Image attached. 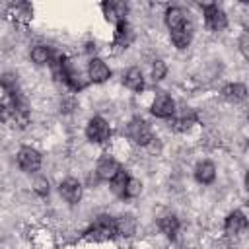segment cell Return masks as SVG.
I'll list each match as a JSON object with an SVG mask.
<instances>
[{
    "label": "cell",
    "instance_id": "obj_16",
    "mask_svg": "<svg viewBox=\"0 0 249 249\" xmlns=\"http://www.w3.org/2000/svg\"><path fill=\"white\" fill-rule=\"evenodd\" d=\"M158 226H160V230H161L167 237H175V233H177V230H179V222H177V218H175L173 214H163V216L158 220Z\"/></svg>",
    "mask_w": 249,
    "mask_h": 249
},
{
    "label": "cell",
    "instance_id": "obj_6",
    "mask_svg": "<svg viewBox=\"0 0 249 249\" xmlns=\"http://www.w3.org/2000/svg\"><path fill=\"white\" fill-rule=\"evenodd\" d=\"M152 113L156 117H161V119L171 117L175 113V101L167 93H160V95H156V99L152 103Z\"/></svg>",
    "mask_w": 249,
    "mask_h": 249
},
{
    "label": "cell",
    "instance_id": "obj_26",
    "mask_svg": "<svg viewBox=\"0 0 249 249\" xmlns=\"http://www.w3.org/2000/svg\"><path fill=\"white\" fill-rule=\"evenodd\" d=\"M247 41H249V35H247V33H243V35H241V43H239V45H241V51H243V54H245V56H249V51H247Z\"/></svg>",
    "mask_w": 249,
    "mask_h": 249
},
{
    "label": "cell",
    "instance_id": "obj_19",
    "mask_svg": "<svg viewBox=\"0 0 249 249\" xmlns=\"http://www.w3.org/2000/svg\"><path fill=\"white\" fill-rule=\"evenodd\" d=\"M31 60L35 64H47V62H51V51H49V47H45V45L33 47L31 49Z\"/></svg>",
    "mask_w": 249,
    "mask_h": 249
},
{
    "label": "cell",
    "instance_id": "obj_24",
    "mask_svg": "<svg viewBox=\"0 0 249 249\" xmlns=\"http://www.w3.org/2000/svg\"><path fill=\"white\" fill-rule=\"evenodd\" d=\"M35 191H37L39 195H47V193H49V181H47L45 177L35 179Z\"/></svg>",
    "mask_w": 249,
    "mask_h": 249
},
{
    "label": "cell",
    "instance_id": "obj_13",
    "mask_svg": "<svg viewBox=\"0 0 249 249\" xmlns=\"http://www.w3.org/2000/svg\"><path fill=\"white\" fill-rule=\"evenodd\" d=\"M165 23H167V27H169L171 31L183 27V25L187 23V19H185V12H183L181 8H169V10L165 12Z\"/></svg>",
    "mask_w": 249,
    "mask_h": 249
},
{
    "label": "cell",
    "instance_id": "obj_8",
    "mask_svg": "<svg viewBox=\"0 0 249 249\" xmlns=\"http://www.w3.org/2000/svg\"><path fill=\"white\" fill-rule=\"evenodd\" d=\"M119 171H121L119 163H117L113 158H109V156L101 158V160L97 161V167H95L97 177H99V179H103V181H111Z\"/></svg>",
    "mask_w": 249,
    "mask_h": 249
},
{
    "label": "cell",
    "instance_id": "obj_12",
    "mask_svg": "<svg viewBox=\"0 0 249 249\" xmlns=\"http://www.w3.org/2000/svg\"><path fill=\"white\" fill-rule=\"evenodd\" d=\"M195 177H196V181L202 183V185L212 183L214 177H216V167H214V163H212V161H202V163H198L196 169H195Z\"/></svg>",
    "mask_w": 249,
    "mask_h": 249
},
{
    "label": "cell",
    "instance_id": "obj_14",
    "mask_svg": "<svg viewBox=\"0 0 249 249\" xmlns=\"http://www.w3.org/2000/svg\"><path fill=\"white\" fill-rule=\"evenodd\" d=\"M171 41L175 43L177 49H187L189 43H191V25L185 23L183 27L173 29V31H171Z\"/></svg>",
    "mask_w": 249,
    "mask_h": 249
},
{
    "label": "cell",
    "instance_id": "obj_9",
    "mask_svg": "<svg viewBox=\"0 0 249 249\" xmlns=\"http://www.w3.org/2000/svg\"><path fill=\"white\" fill-rule=\"evenodd\" d=\"M88 72H89V80L95 82V84H101V82H105L111 76L109 66L101 58H91L89 60V66H88Z\"/></svg>",
    "mask_w": 249,
    "mask_h": 249
},
{
    "label": "cell",
    "instance_id": "obj_7",
    "mask_svg": "<svg viewBox=\"0 0 249 249\" xmlns=\"http://www.w3.org/2000/svg\"><path fill=\"white\" fill-rule=\"evenodd\" d=\"M204 16H206L208 27L214 31H222L228 25V18L218 6H204Z\"/></svg>",
    "mask_w": 249,
    "mask_h": 249
},
{
    "label": "cell",
    "instance_id": "obj_15",
    "mask_svg": "<svg viewBox=\"0 0 249 249\" xmlns=\"http://www.w3.org/2000/svg\"><path fill=\"white\" fill-rule=\"evenodd\" d=\"M124 86L130 88V89H134V91H140L144 88V78H142L140 68L132 66V68L126 70V74H124Z\"/></svg>",
    "mask_w": 249,
    "mask_h": 249
},
{
    "label": "cell",
    "instance_id": "obj_20",
    "mask_svg": "<svg viewBox=\"0 0 249 249\" xmlns=\"http://www.w3.org/2000/svg\"><path fill=\"white\" fill-rule=\"evenodd\" d=\"M224 93H226V97H228V99L241 101V99L245 97L247 89H245V86H243V84H230V86L224 89Z\"/></svg>",
    "mask_w": 249,
    "mask_h": 249
},
{
    "label": "cell",
    "instance_id": "obj_25",
    "mask_svg": "<svg viewBox=\"0 0 249 249\" xmlns=\"http://www.w3.org/2000/svg\"><path fill=\"white\" fill-rule=\"evenodd\" d=\"M0 82H2V86H4L6 89L14 91V88H16V76H14V74H6V76H2Z\"/></svg>",
    "mask_w": 249,
    "mask_h": 249
},
{
    "label": "cell",
    "instance_id": "obj_22",
    "mask_svg": "<svg viewBox=\"0 0 249 249\" xmlns=\"http://www.w3.org/2000/svg\"><path fill=\"white\" fill-rule=\"evenodd\" d=\"M165 72H167L165 62H163V60H156L154 66H152V78H154V80H161V78L165 76Z\"/></svg>",
    "mask_w": 249,
    "mask_h": 249
},
{
    "label": "cell",
    "instance_id": "obj_5",
    "mask_svg": "<svg viewBox=\"0 0 249 249\" xmlns=\"http://www.w3.org/2000/svg\"><path fill=\"white\" fill-rule=\"evenodd\" d=\"M60 195H62V198H64L66 202L76 204V202L82 198V185H80V181L74 179V177L64 179V181L60 183Z\"/></svg>",
    "mask_w": 249,
    "mask_h": 249
},
{
    "label": "cell",
    "instance_id": "obj_11",
    "mask_svg": "<svg viewBox=\"0 0 249 249\" xmlns=\"http://www.w3.org/2000/svg\"><path fill=\"white\" fill-rule=\"evenodd\" d=\"M103 12H105V18H107L109 21L121 23V21H124L126 6L121 4V2H109V4H103Z\"/></svg>",
    "mask_w": 249,
    "mask_h": 249
},
{
    "label": "cell",
    "instance_id": "obj_21",
    "mask_svg": "<svg viewBox=\"0 0 249 249\" xmlns=\"http://www.w3.org/2000/svg\"><path fill=\"white\" fill-rule=\"evenodd\" d=\"M140 189H142L140 181L128 177V183H126V189H124V196H136V195H140Z\"/></svg>",
    "mask_w": 249,
    "mask_h": 249
},
{
    "label": "cell",
    "instance_id": "obj_23",
    "mask_svg": "<svg viewBox=\"0 0 249 249\" xmlns=\"http://www.w3.org/2000/svg\"><path fill=\"white\" fill-rule=\"evenodd\" d=\"M193 121H195V115L191 113L189 117H187V113H183L177 121H175V128H179V130H187L191 124H193Z\"/></svg>",
    "mask_w": 249,
    "mask_h": 249
},
{
    "label": "cell",
    "instance_id": "obj_18",
    "mask_svg": "<svg viewBox=\"0 0 249 249\" xmlns=\"http://www.w3.org/2000/svg\"><path fill=\"white\" fill-rule=\"evenodd\" d=\"M126 183H128V175H126V171L121 169V171L111 179V191H113L117 196H124Z\"/></svg>",
    "mask_w": 249,
    "mask_h": 249
},
{
    "label": "cell",
    "instance_id": "obj_3",
    "mask_svg": "<svg viewBox=\"0 0 249 249\" xmlns=\"http://www.w3.org/2000/svg\"><path fill=\"white\" fill-rule=\"evenodd\" d=\"M109 134H111V130H109V124L105 123V119H101V117H93V119L88 123L86 136H88L91 142L101 144V142H105V140L109 138Z\"/></svg>",
    "mask_w": 249,
    "mask_h": 249
},
{
    "label": "cell",
    "instance_id": "obj_17",
    "mask_svg": "<svg viewBox=\"0 0 249 249\" xmlns=\"http://www.w3.org/2000/svg\"><path fill=\"white\" fill-rule=\"evenodd\" d=\"M136 230V220L132 216H121L115 220V233L121 235H132Z\"/></svg>",
    "mask_w": 249,
    "mask_h": 249
},
{
    "label": "cell",
    "instance_id": "obj_2",
    "mask_svg": "<svg viewBox=\"0 0 249 249\" xmlns=\"http://www.w3.org/2000/svg\"><path fill=\"white\" fill-rule=\"evenodd\" d=\"M18 165H19L23 171L33 173V171H37V169L41 167V154H39L37 150L29 148V146H23V148H19V152H18Z\"/></svg>",
    "mask_w": 249,
    "mask_h": 249
},
{
    "label": "cell",
    "instance_id": "obj_4",
    "mask_svg": "<svg viewBox=\"0 0 249 249\" xmlns=\"http://www.w3.org/2000/svg\"><path fill=\"white\" fill-rule=\"evenodd\" d=\"M88 235L93 239H107V237L115 235V220H111L109 216H99L93 222V226L89 228Z\"/></svg>",
    "mask_w": 249,
    "mask_h": 249
},
{
    "label": "cell",
    "instance_id": "obj_1",
    "mask_svg": "<svg viewBox=\"0 0 249 249\" xmlns=\"http://www.w3.org/2000/svg\"><path fill=\"white\" fill-rule=\"evenodd\" d=\"M126 134L128 138L134 142V144H140V146H146L150 140H152V128L146 121L142 119H134L130 121V124L126 126Z\"/></svg>",
    "mask_w": 249,
    "mask_h": 249
},
{
    "label": "cell",
    "instance_id": "obj_10",
    "mask_svg": "<svg viewBox=\"0 0 249 249\" xmlns=\"http://www.w3.org/2000/svg\"><path fill=\"white\" fill-rule=\"evenodd\" d=\"M245 226H247V220L239 210L231 212L226 218V233H230V235H237L241 230H245Z\"/></svg>",
    "mask_w": 249,
    "mask_h": 249
}]
</instances>
